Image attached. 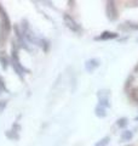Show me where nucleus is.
Listing matches in <instances>:
<instances>
[{
	"label": "nucleus",
	"instance_id": "obj_1",
	"mask_svg": "<svg viewBox=\"0 0 138 146\" xmlns=\"http://www.w3.org/2000/svg\"><path fill=\"white\" fill-rule=\"evenodd\" d=\"M18 46L16 42L13 40L12 42V46H11V55H10V60H11V66L13 68V71L16 72V74L20 77V79L23 80L24 79V76L27 73H30V70H28L27 67H24L21 63V60H20V55H18Z\"/></svg>",
	"mask_w": 138,
	"mask_h": 146
},
{
	"label": "nucleus",
	"instance_id": "obj_2",
	"mask_svg": "<svg viewBox=\"0 0 138 146\" xmlns=\"http://www.w3.org/2000/svg\"><path fill=\"white\" fill-rule=\"evenodd\" d=\"M0 16H1V21H0V45H4L6 43L7 36L11 33L13 27H12L10 17H9L7 12L5 10L0 12Z\"/></svg>",
	"mask_w": 138,
	"mask_h": 146
},
{
	"label": "nucleus",
	"instance_id": "obj_3",
	"mask_svg": "<svg viewBox=\"0 0 138 146\" xmlns=\"http://www.w3.org/2000/svg\"><path fill=\"white\" fill-rule=\"evenodd\" d=\"M20 28H21L22 34H23V36H24V39L27 40V42H28L30 45H35V46H39V43H40L41 36H38V35L34 33V31L30 28V25H29L28 20L23 18L22 22H21Z\"/></svg>",
	"mask_w": 138,
	"mask_h": 146
},
{
	"label": "nucleus",
	"instance_id": "obj_4",
	"mask_svg": "<svg viewBox=\"0 0 138 146\" xmlns=\"http://www.w3.org/2000/svg\"><path fill=\"white\" fill-rule=\"evenodd\" d=\"M63 21H64V25H66V27H67V28L70 31V32H73V33H75V34H81L82 32H84L81 25L70 15V13L64 12V13H63Z\"/></svg>",
	"mask_w": 138,
	"mask_h": 146
},
{
	"label": "nucleus",
	"instance_id": "obj_5",
	"mask_svg": "<svg viewBox=\"0 0 138 146\" xmlns=\"http://www.w3.org/2000/svg\"><path fill=\"white\" fill-rule=\"evenodd\" d=\"M105 16H107L109 22H116L119 20V9L116 3L113 1V0H109V1L105 3Z\"/></svg>",
	"mask_w": 138,
	"mask_h": 146
},
{
	"label": "nucleus",
	"instance_id": "obj_6",
	"mask_svg": "<svg viewBox=\"0 0 138 146\" xmlns=\"http://www.w3.org/2000/svg\"><path fill=\"white\" fill-rule=\"evenodd\" d=\"M97 100H98V105L103 106L105 108H109L112 106L110 104V90L109 89H99L97 91Z\"/></svg>",
	"mask_w": 138,
	"mask_h": 146
},
{
	"label": "nucleus",
	"instance_id": "obj_7",
	"mask_svg": "<svg viewBox=\"0 0 138 146\" xmlns=\"http://www.w3.org/2000/svg\"><path fill=\"white\" fill-rule=\"evenodd\" d=\"M119 33L116 32H112V31H103L101 34H98L97 36H95L93 40L96 42H109V40H115L119 39Z\"/></svg>",
	"mask_w": 138,
	"mask_h": 146
},
{
	"label": "nucleus",
	"instance_id": "obj_8",
	"mask_svg": "<svg viewBox=\"0 0 138 146\" xmlns=\"http://www.w3.org/2000/svg\"><path fill=\"white\" fill-rule=\"evenodd\" d=\"M118 31L122 32V33H130V32L138 31V22H133V21L127 20L118 26Z\"/></svg>",
	"mask_w": 138,
	"mask_h": 146
},
{
	"label": "nucleus",
	"instance_id": "obj_9",
	"mask_svg": "<svg viewBox=\"0 0 138 146\" xmlns=\"http://www.w3.org/2000/svg\"><path fill=\"white\" fill-rule=\"evenodd\" d=\"M99 66H101V60L97 57H91L89 60H86L84 63V68L87 73H93Z\"/></svg>",
	"mask_w": 138,
	"mask_h": 146
},
{
	"label": "nucleus",
	"instance_id": "obj_10",
	"mask_svg": "<svg viewBox=\"0 0 138 146\" xmlns=\"http://www.w3.org/2000/svg\"><path fill=\"white\" fill-rule=\"evenodd\" d=\"M20 130H21V125L18 123H15L12 125V129L5 131V135L10 140H18L20 139Z\"/></svg>",
	"mask_w": 138,
	"mask_h": 146
},
{
	"label": "nucleus",
	"instance_id": "obj_11",
	"mask_svg": "<svg viewBox=\"0 0 138 146\" xmlns=\"http://www.w3.org/2000/svg\"><path fill=\"white\" fill-rule=\"evenodd\" d=\"M95 116L97 117V118H105L108 116V112H107V108L103 107V106H101V105H97V106L95 107Z\"/></svg>",
	"mask_w": 138,
	"mask_h": 146
},
{
	"label": "nucleus",
	"instance_id": "obj_12",
	"mask_svg": "<svg viewBox=\"0 0 138 146\" xmlns=\"http://www.w3.org/2000/svg\"><path fill=\"white\" fill-rule=\"evenodd\" d=\"M0 65H1V68L4 71H6L9 66L11 65V60L6 54H0Z\"/></svg>",
	"mask_w": 138,
	"mask_h": 146
},
{
	"label": "nucleus",
	"instance_id": "obj_13",
	"mask_svg": "<svg viewBox=\"0 0 138 146\" xmlns=\"http://www.w3.org/2000/svg\"><path fill=\"white\" fill-rule=\"evenodd\" d=\"M39 48L43 50L44 52H49L50 49H51V43H50L49 39H46V38H44V36H41L40 43H39Z\"/></svg>",
	"mask_w": 138,
	"mask_h": 146
},
{
	"label": "nucleus",
	"instance_id": "obj_14",
	"mask_svg": "<svg viewBox=\"0 0 138 146\" xmlns=\"http://www.w3.org/2000/svg\"><path fill=\"white\" fill-rule=\"evenodd\" d=\"M133 135H135V133H133L132 130H130V129H125V130H122V133H121V135H120L121 143H127V141L132 140Z\"/></svg>",
	"mask_w": 138,
	"mask_h": 146
},
{
	"label": "nucleus",
	"instance_id": "obj_15",
	"mask_svg": "<svg viewBox=\"0 0 138 146\" xmlns=\"http://www.w3.org/2000/svg\"><path fill=\"white\" fill-rule=\"evenodd\" d=\"M133 82H135V76L133 74H130L127 77V79L125 82V85H124V91H125L126 94H128V91H130L132 88H133Z\"/></svg>",
	"mask_w": 138,
	"mask_h": 146
},
{
	"label": "nucleus",
	"instance_id": "obj_16",
	"mask_svg": "<svg viewBox=\"0 0 138 146\" xmlns=\"http://www.w3.org/2000/svg\"><path fill=\"white\" fill-rule=\"evenodd\" d=\"M115 125H116L119 129H124L125 130V128L128 125V118L127 117H120V118H118L116 122H115Z\"/></svg>",
	"mask_w": 138,
	"mask_h": 146
},
{
	"label": "nucleus",
	"instance_id": "obj_17",
	"mask_svg": "<svg viewBox=\"0 0 138 146\" xmlns=\"http://www.w3.org/2000/svg\"><path fill=\"white\" fill-rule=\"evenodd\" d=\"M128 98H130L133 102L138 104V86H133V88L128 91Z\"/></svg>",
	"mask_w": 138,
	"mask_h": 146
},
{
	"label": "nucleus",
	"instance_id": "obj_18",
	"mask_svg": "<svg viewBox=\"0 0 138 146\" xmlns=\"http://www.w3.org/2000/svg\"><path fill=\"white\" fill-rule=\"evenodd\" d=\"M110 143V136L107 135V136H103L102 139H99L98 141H96V144L93 146H108Z\"/></svg>",
	"mask_w": 138,
	"mask_h": 146
},
{
	"label": "nucleus",
	"instance_id": "obj_19",
	"mask_svg": "<svg viewBox=\"0 0 138 146\" xmlns=\"http://www.w3.org/2000/svg\"><path fill=\"white\" fill-rule=\"evenodd\" d=\"M4 91H6L7 93V88H6V83L5 80H4V78L1 76H0V94L4 93Z\"/></svg>",
	"mask_w": 138,
	"mask_h": 146
},
{
	"label": "nucleus",
	"instance_id": "obj_20",
	"mask_svg": "<svg viewBox=\"0 0 138 146\" xmlns=\"http://www.w3.org/2000/svg\"><path fill=\"white\" fill-rule=\"evenodd\" d=\"M7 106V101L6 100H0V112H4V110Z\"/></svg>",
	"mask_w": 138,
	"mask_h": 146
},
{
	"label": "nucleus",
	"instance_id": "obj_21",
	"mask_svg": "<svg viewBox=\"0 0 138 146\" xmlns=\"http://www.w3.org/2000/svg\"><path fill=\"white\" fill-rule=\"evenodd\" d=\"M133 73H138V63L136 65V67H135V70H133Z\"/></svg>",
	"mask_w": 138,
	"mask_h": 146
},
{
	"label": "nucleus",
	"instance_id": "obj_22",
	"mask_svg": "<svg viewBox=\"0 0 138 146\" xmlns=\"http://www.w3.org/2000/svg\"><path fill=\"white\" fill-rule=\"evenodd\" d=\"M3 10H5V9H4V7H3V5H1V4H0V12H1Z\"/></svg>",
	"mask_w": 138,
	"mask_h": 146
},
{
	"label": "nucleus",
	"instance_id": "obj_23",
	"mask_svg": "<svg viewBox=\"0 0 138 146\" xmlns=\"http://www.w3.org/2000/svg\"><path fill=\"white\" fill-rule=\"evenodd\" d=\"M135 122H138V116H137V117L135 118Z\"/></svg>",
	"mask_w": 138,
	"mask_h": 146
},
{
	"label": "nucleus",
	"instance_id": "obj_24",
	"mask_svg": "<svg viewBox=\"0 0 138 146\" xmlns=\"http://www.w3.org/2000/svg\"><path fill=\"white\" fill-rule=\"evenodd\" d=\"M136 42H137V43H138V38H137V40H136Z\"/></svg>",
	"mask_w": 138,
	"mask_h": 146
},
{
	"label": "nucleus",
	"instance_id": "obj_25",
	"mask_svg": "<svg viewBox=\"0 0 138 146\" xmlns=\"http://www.w3.org/2000/svg\"><path fill=\"white\" fill-rule=\"evenodd\" d=\"M127 146H132V145H127Z\"/></svg>",
	"mask_w": 138,
	"mask_h": 146
}]
</instances>
